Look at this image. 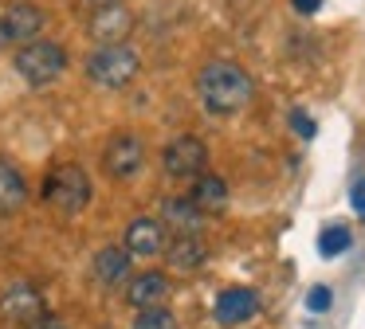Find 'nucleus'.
<instances>
[{
    "mask_svg": "<svg viewBox=\"0 0 365 329\" xmlns=\"http://www.w3.org/2000/svg\"><path fill=\"white\" fill-rule=\"evenodd\" d=\"M134 329H181V325H177V318L165 310V306H158V310H142V313H138Z\"/></svg>",
    "mask_w": 365,
    "mask_h": 329,
    "instance_id": "obj_19",
    "label": "nucleus"
},
{
    "mask_svg": "<svg viewBox=\"0 0 365 329\" xmlns=\"http://www.w3.org/2000/svg\"><path fill=\"white\" fill-rule=\"evenodd\" d=\"M43 28V12L36 4H12L0 12V47H20Z\"/></svg>",
    "mask_w": 365,
    "mask_h": 329,
    "instance_id": "obj_7",
    "label": "nucleus"
},
{
    "mask_svg": "<svg viewBox=\"0 0 365 329\" xmlns=\"http://www.w3.org/2000/svg\"><path fill=\"white\" fill-rule=\"evenodd\" d=\"M200 216H205V212H200L192 200H165V219L177 227V231H197Z\"/></svg>",
    "mask_w": 365,
    "mask_h": 329,
    "instance_id": "obj_17",
    "label": "nucleus"
},
{
    "mask_svg": "<svg viewBox=\"0 0 365 329\" xmlns=\"http://www.w3.org/2000/svg\"><path fill=\"white\" fill-rule=\"evenodd\" d=\"M259 313V294L247 286H236V290H224L216 298V321L220 325H244Z\"/></svg>",
    "mask_w": 365,
    "mask_h": 329,
    "instance_id": "obj_10",
    "label": "nucleus"
},
{
    "mask_svg": "<svg viewBox=\"0 0 365 329\" xmlns=\"http://www.w3.org/2000/svg\"><path fill=\"white\" fill-rule=\"evenodd\" d=\"M165 247H169V239H165V224H161V219L142 216V219H134V224L126 227V251L130 255L153 258V255H161Z\"/></svg>",
    "mask_w": 365,
    "mask_h": 329,
    "instance_id": "obj_11",
    "label": "nucleus"
},
{
    "mask_svg": "<svg viewBox=\"0 0 365 329\" xmlns=\"http://www.w3.org/2000/svg\"><path fill=\"white\" fill-rule=\"evenodd\" d=\"M165 255H169V266L173 271H197L200 263H205V243L197 239V231H181L173 243L165 247Z\"/></svg>",
    "mask_w": 365,
    "mask_h": 329,
    "instance_id": "obj_13",
    "label": "nucleus"
},
{
    "mask_svg": "<svg viewBox=\"0 0 365 329\" xmlns=\"http://www.w3.org/2000/svg\"><path fill=\"white\" fill-rule=\"evenodd\" d=\"M142 141L134 137V133H114L110 141H106L103 149V169L110 172L114 180H126L134 177L138 169H142Z\"/></svg>",
    "mask_w": 365,
    "mask_h": 329,
    "instance_id": "obj_9",
    "label": "nucleus"
},
{
    "mask_svg": "<svg viewBox=\"0 0 365 329\" xmlns=\"http://www.w3.org/2000/svg\"><path fill=\"white\" fill-rule=\"evenodd\" d=\"M189 200L197 204L200 212H224V208H228V184H224L216 172H205V177H197Z\"/></svg>",
    "mask_w": 365,
    "mask_h": 329,
    "instance_id": "obj_15",
    "label": "nucleus"
},
{
    "mask_svg": "<svg viewBox=\"0 0 365 329\" xmlns=\"http://www.w3.org/2000/svg\"><path fill=\"white\" fill-rule=\"evenodd\" d=\"M349 204H354V212L365 219V177L354 180V188H349Z\"/></svg>",
    "mask_w": 365,
    "mask_h": 329,
    "instance_id": "obj_22",
    "label": "nucleus"
},
{
    "mask_svg": "<svg viewBox=\"0 0 365 329\" xmlns=\"http://www.w3.org/2000/svg\"><path fill=\"white\" fill-rule=\"evenodd\" d=\"M28 329H67V325H63V321H59V318H51V313H48V310H43V313H40V318H36V321H32V325H28Z\"/></svg>",
    "mask_w": 365,
    "mask_h": 329,
    "instance_id": "obj_23",
    "label": "nucleus"
},
{
    "mask_svg": "<svg viewBox=\"0 0 365 329\" xmlns=\"http://www.w3.org/2000/svg\"><path fill=\"white\" fill-rule=\"evenodd\" d=\"M130 28H134V12L122 8L118 0H114V4H103V8H91L87 31L98 43H122V39L130 36Z\"/></svg>",
    "mask_w": 365,
    "mask_h": 329,
    "instance_id": "obj_8",
    "label": "nucleus"
},
{
    "mask_svg": "<svg viewBox=\"0 0 365 329\" xmlns=\"http://www.w3.org/2000/svg\"><path fill=\"white\" fill-rule=\"evenodd\" d=\"M130 274V251L126 247H103L95 255V278L106 282V286H118Z\"/></svg>",
    "mask_w": 365,
    "mask_h": 329,
    "instance_id": "obj_16",
    "label": "nucleus"
},
{
    "mask_svg": "<svg viewBox=\"0 0 365 329\" xmlns=\"http://www.w3.org/2000/svg\"><path fill=\"white\" fill-rule=\"evenodd\" d=\"M28 204V184L9 161H0V216H16Z\"/></svg>",
    "mask_w": 365,
    "mask_h": 329,
    "instance_id": "obj_14",
    "label": "nucleus"
},
{
    "mask_svg": "<svg viewBox=\"0 0 365 329\" xmlns=\"http://www.w3.org/2000/svg\"><path fill=\"white\" fill-rule=\"evenodd\" d=\"M134 75H138V55H134V47H126V43H103L87 59V78L98 86H106V90L130 86Z\"/></svg>",
    "mask_w": 365,
    "mask_h": 329,
    "instance_id": "obj_4",
    "label": "nucleus"
},
{
    "mask_svg": "<svg viewBox=\"0 0 365 329\" xmlns=\"http://www.w3.org/2000/svg\"><path fill=\"white\" fill-rule=\"evenodd\" d=\"M291 125H294V133H299V137H314V122H310L302 110H291Z\"/></svg>",
    "mask_w": 365,
    "mask_h": 329,
    "instance_id": "obj_21",
    "label": "nucleus"
},
{
    "mask_svg": "<svg viewBox=\"0 0 365 329\" xmlns=\"http://www.w3.org/2000/svg\"><path fill=\"white\" fill-rule=\"evenodd\" d=\"M43 313V294L28 282H16L0 294V321H9V325H20L28 329L36 318Z\"/></svg>",
    "mask_w": 365,
    "mask_h": 329,
    "instance_id": "obj_6",
    "label": "nucleus"
},
{
    "mask_svg": "<svg viewBox=\"0 0 365 329\" xmlns=\"http://www.w3.org/2000/svg\"><path fill=\"white\" fill-rule=\"evenodd\" d=\"M91 177L79 164H56V169L43 177V204L59 216H79L91 204Z\"/></svg>",
    "mask_w": 365,
    "mask_h": 329,
    "instance_id": "obj_2",
    "label": "nucleus"
},
{
    "mask_svg": "<svg viewBox=\"0 0 365 329\" xmlns=\"http://www.w3.org/2000/svg\"><path fill=\"white\" fill-rule=\"evenodd\" d=\"M197 90H200V102H205L208 114L228 118V114H240V110L252 102L255 86H252V75H247L240 63L212 59V63H205V67H200Z\"/></svg>",
    "mask_w": 365,
    "mask_h": 329,
    "instance_id": "obj_1",
    "label": "nucleus"
},
{
    "mask_svg": "<svg viewBox=\"0 0 365 329\" xmlns=\"http://www.w3.org/2000/svg\"><path fill=\"white\" fill-rule=\"evenodd\" d=\"M291 4H294V12H299V16H310V12L322 8V0H291Z\"/></svg>",
    "mask_w": 365,
    "mask_h": 329,
    "instance_id": "obj_24",
    "label": "nucleus"
},
{
    "mask_svg": "<svg viewBox=\"0 0 365 329\" xmlns=\"http://www.w3.org/2000/svg\"><path fill=\"white\" fill-rule=\"evenodd\" d=\"M63 67H67V51L59 43H51V39H28L16 51V70L28 86L56 83L63 75Z\"/></svg>",
    "mask_w": 365,
    "mask_h": 329,
    "instance_id": "obj_3",
    "label": "nucleus"
},
{
    "mask_svg": "<svg viewBox=\"0 0 365 329\" xmlns=\"http://www.w3.org/2000/svg\"><path fill=\"white\" fill-rule=\"evenodd\" d=\"M126 302L134 306V310H158V306H165L169 302V278L161 271L138 274L126 286Z\"/></svg>",
    "mask_w": 365,
    "mask_h": 329,
    "instance_id": "obj_12",
    "label": "nucleus"
},
{
    "mask_svg": "<svg viewBox=\"0 0 365 329\" xmlns=\"http://www.w3.org/2000/svg\"><path fill=\"white\" fill-rule=\"evenodd\" d=\"M161 164H165L169 177H200L208 164V149L200 137H192V133H181V137H173L165 145V153H161Z\"/></svg>",
    "mask_w": 365,
    "mask_h": 329,
    "instance_id": "obj_5",
    "label": "nucleus"
},
{
    "mask_svg": "<svg viewBox=\"0 0 365 329\" xmlns=\"http://www.w3.org/2000/svg\"><path fill=\"white\" fill-rule=\"evenodd\" d=\"M330 302H334L330 286H314L307 294V310H314V313H326V310H330Z\"/></svg>",
    "mask_w": 365,
    "mask_h": 329,
    "instance_id": "obj_20",
    "label": "nucleus"
},
{
    "mask_svg": "<svg viewBox=\"0 0 365 329\" xmlns=\"http://www.w3.org/2000/svg\"><path fill=\"white\" fill-rule=\"evenodd\" d=\"M349 243H354V235H349V227H341V224L326 227V231L318 235V251H322L326 258H334V255H341V251H349Z\"/></svg>",
    "mask_w": 365,
    "mask_h": 329,
    "instance_id": "obj_18",
    "label": "nucleus"
},
{
    "mask_svg": "<svg viewBox=\"0 0 365 329\" xmlns=\"http://www.w3.org/2000/svg\"><path fill=\"white\" fill-rule=\"evenodd\" d=\"M87 8H103V4H114V0H83Z\"/></svg>",
    "mask_w": 365,
    "mask_h": 329,
    "instance_id": "obj_25",
    "label": "nucleus"
}]
</instances>
